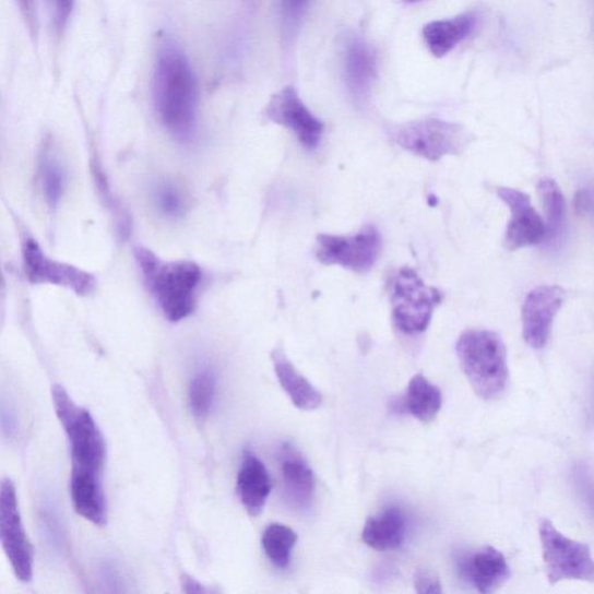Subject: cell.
Instances as JSON below:
<instances>
[{"label": "cell", "instance_id": "19", "mask_svg": "<svg viewBox=\"0 0 594 594\" xmlns=\"http://www.w3.org/2000/svg\"><path fill=\"white\" fill-rule=\"evenodd\" d=\"M344 70L346 83L357 98L368 95L378 74L377 55L365 41L351 39L345 48Z\"/></svg>", "mask_w": 594, "mask_h": 594}, {"label": "cell", "instance_id": "17", "mask_svg": "<svg viewBox=\"0 0 594 594\" xmlns=\"http://www.w3.org/2000/svg\"><path fill=\"white\" fill-rule=\"evenodd\" d=\"M406 534V514L397 507H389L367 519L363 540L379 551L394 550L404 544Z\"/></svg>", "mask_w": 594, "mask_h": 594}, {"label": "cell", "instance_id": "7", "mask_svg": "<svg viewBox=\"0 0 594 594\" xmlns=\"http://www.w3.org/2000/svg\"><path fill=\"white\" fill-rule=\"evenodd\" d=\"M544 562L551 585L566 580L594 582V563L587 545L571 540L549 520L540 525Z\"/></svg>", "mask_w": 594, "mask_h": 594}, {"label": "cell", "instance_id": "12", "mask_svg": "<svg viewBox=\"0 0 594 594\" xmlns=\"http://www.w3.org/2000/svg\"><path fill=\"white\" fill-rule=\"evenodd\" d=\"M456 569L464 582L483 594L496 592L511 578L506 556L491 546L461 551L456 556Z\"/></svg>", "mask_w": 594, "mask_h": 594}, {"label": "cell", "instance_id": "20", "mask_svg": "<svg viewBox=\"0 0 594 594\" xmlns=\"http://www.w3.org/2000/svg\"><path fill=\"white\" fill-rule=\"evenodd\" d=\"M275 375L293 404L300 411H316L323 396L290 363L283 348L272 352Z\"/></svg>", "mask_w": 594, "mask_h": 594}, {"label": "cell", "instance_id": "10", "mask_svg": "<svg viewBox=\"0 0 594 594\" xmlns=\"http://www.w3.org/2000/svg\"><path fill=\"white\" fill-rule=\"evenodd\" d=\"M23 256L25 273L33 284L62 286L81 296L90 295L96 288L95 276L76 266L56 262L33 239L26 241Z\"/></svg>", "mask_w": 594, "mask_h": 594}, {"label": "cell", "instance_id": "13", "mask_svg": "<svg viewBox=\"0 0 594 594\" xmlns=\"http://www.w3.org/2000/svg\"><path fill=\"white\" fill-rule=\"evenodd\" d=\"M497 194L511 212L506 237L508 249L515 251L544 243L547 235L546 223L534 210L531 198L510 188H499Z\"/></svg>", "mask_w": 594, "mask_h": 594}, {"label": "cell", "instance_id": "15", "mask_svg": "<svg viewBox=\"0 0 594 594\" xmlns=\"http://www.w3.org/2000/svg\"><path fill=\"white\" fill-rule=\"evenodd\" d=\"M71 499L74 510L92 524L104 526L107 522V503L100 473L73 467Z\"/></svg>", "mask_w": 594, "mask_h": 594}, {"label": "cell", "instance_id": "23", "mask_svg": "<svg viewBox=\"0 0 594 594\" xmlns=\"http://www.w3.org/2000/svg\"><path fill=\"white\" fill-rule=\"evenodd\" d=\"M537 191L540 194L547 218V235L544 243L555 246L565 231L566 225V199L559 185L553 179L544 178L537 183Z\"/></svg>", "mask_w": 594, "mask_h": 594}, {"label": "cell", "instance_id": "11", "mask_svg": "<svg viewBox=\"0 0 594 594\" xmlns=\"http://www.w3.org/2000/svg\"><path fill=\"white\" fill-rule=\"evenodd\" d=\"M265 116L272 122L292 130L307 148H314L321 142L324 123L311 114L293 86L275 93L265 108Z\"/></svg>", "mask_w": 594, "mask_h": 594}, {"label": "cell", "instance_id": "18", "mask_svg": "<svg viewBox=\"0 0 594 594\" xmlns=\"http://www.w3.org/2000/svg\"><path fill=\"white\" fill-rule=\"evenodd\" d=\"M281 466L285 490L293 503L300 508L309 507L316 490V478L308 462L292 444L286 443L281 453Z\"/></svg>", "mask_w": 594, "mask_h": 594}, {"label": "cell", "instance_id": "28", "mask_svg": "<svg viewBox=\"0 0 594 594\" xmlns=\"http://www.w3.org/2000/svg\"><path fill=\"white\" fill-rule=\"evenodd\" d=\"M159 209L170 216H179L183 211V200L174 186H164L158 193Z\"/></svg>", "mask_w": 594, "mask_h": 594}, {"label": "cell", "instance_id": "3", "mask_svg": "<svg viewBox=\"0 0 594 594\" xmlns=\"http://www.w3.org/2000/svg\"><path fill=\"white\" fill-rule=\"evenodd\" d=\"M456 353L463 373L479 399L491 401L506 392L508 351L496 332L464 331L456 343Z\"/></svg>", "mask_w": 594, "mask_h": 594}, {"label": "cell", "instance_id": "26", "mask_svg": "<svg viewBox=\"0 0 594 594\" xmlns=\"http://www.w3.org/2000/svg\"><path fill=\"white\" fill-rule=\"evenodd\" d=\"M43 182L46 199L51 207L58 206L64 191V174L61 166L55 162H46L43 171Z\"/></svg>", "mask_w": 594, "mask_h": 594}, {"label": "cell", "instance_id": "29", "mask_svg": "<svg viewBox=\"0 0 594 594\" xmlns=\"http://www.w3.org/2000/svg\"><path fill=\"white\" fill-rule=\"evenodd\" d=\"M415 589L418 593H442L438 574L429 569H419L415 573Z\"/></svg>", "mask_w": 594, "mask_h": 594}, {"label": "cell", "instance_id": "5", "mask_svg": "<svg viewBox=\"0 0 594 594\" xmlns=\"http://www.w3.org/2000/svg\"><path fill=\"white\" fill-rule=\"evenodd\" d=\"M393 139L404 151L431 162L462 154L473 140L463 126L435 118L404 123Z\"/></svg>", "mask_w": 594, "mask_h": 594}, {"label": "cell", "instance_id": "25", "mask_svg": "<svg viewBox=\"0 0 594 594\" xmlns=\"http://www.w3.org/2000/svg\"><path fill=\"white\" fill-rule=\"evenodd\" d=\"M216 394V378L210 370L200 371L189 390L190 406L197 418L209 416Z\"/></svg>", "mask_w": 594, "mask_h": 594}, {"label": "cell", "instance_id": "34", "mask_svg": "<svg viewBox=\"0 0 594 594\" xmlns=\"http://www.w3.org/2000/svg\"><path fill=\"white\" fill-rule=\"evenodd\" d=\"M403 2L406 3V4H415V3L420 2V0H403Z\"/></svg>", "mask_w": 594, "mask_h": 594}, {"label": "cell", "instance_id": "30", "mask_svg": "<svg viewBox=\"0 0 594 594\" xmlns=\"http://www.w3.org/2000/svg\"><path fill=\"white\" fill-rule=\"evenodd\" d=\"M19 11H21L27 28L32 36H36L39 31V14H37V0H15Z\"/></svg>", "mask_w": 594, "mask_h": 594}, {"label": "cell", "instance_id": "14", "mask_svg": "<svg viewBox=\"0 0 594 594\" xmlns=\"http://www.w3.org/2000/svg\"><path fill=\"white\" fill-rule=\"evenodd\" d=\"M566 300V292L559 286H540L533 289L523 307L525 342L535 349L546 346L555 316Z\"/></svg>", "mask_w": 594, "mask_h": 594}, {"label": "cell", "instance_id": "24", "mask_svg": "<svg viewBox=\"0 0 594 594\" xmlns=\"http://www.w3.org/2000/svg\"><path fill=\"white\" fill-rule=\"evenodd\" d=\"M297 543V534L282 524L270 525L262 538L263 548L271 562L278 569H286L292 559V551Z\"/></svg>", "mask_w": 594, "mask_h": 594}, {"label": "cell", "instance_id": "27", "mask_svg": "<svg viewBox=\"0 0 594 594\" xmlns=\"http://www.w3.org/2000/svg\"><path fill=\"white\" fill-rule=\"evenodd\" d=\"M281 3L284 25L292 32L300 26L311 0H281Z\"/></svg>", "mask_w": 594, "mask_h": 594}, {"label": "cell", "instance_id": "22", "mask_svg": "<svg viewBox=\"0 0 594 594\" xmlns=\"http://www.w3.org/2000/svg\"><path fill=\"white\" fill-rule=\"evenodd\" d=\"M405 411L423 423L432 421L442 406L440 389L423 375L415 376L408 382L403 397Z\"/></svg>", "mask_w": 594, "mask_h": 594}, {"label": "cell", "instance_id": "9", "mask_svg": "<svg viewBox=\"0 0 594 594\" xmlns=\"http://www.w3.org/2000/svg\"><path fill=\"white\" fill-rule=\"evenodd\" d=\"M0 545L16 579L29 582L33 578V547L19 510L15 487L9 478L0 482Z\"/></svg>", "mask_w": 594, "mask_h": 594}, {"label": "cell", "instance_id": "2", "mask_svg": "<svg viewBox=\"0 0 594 594\" xmlns=\"http://www.w3.org/2000/svg\"><path fill=\"white\" fill-rule=\"evenodd\" d=\"M135 257L145 285L155 296L165 318L171 322L189 318L195 309L200 268L186 260L163 262L154 252L144 248H138Z\"/></svg>", "mask_w": 594, "mask_h": 594}, {"label": "cell", "instance_id": "16", "mask_svg": "<svg viewBox=\"0 0 594 594\" xmlns=\"http://www.w3.org/2000/svg\"><path fill=\"white\" fill-rule=\"evenodd\" d=\"M237 491L248 513L258 516L263 512L272 491V479L265 464L247 452L237 477Z\"/></svg>", "mask_w": 594, "mask_h": 594}, {"label": "cell", "instance_id": "4", "mask_svg": "<svg viewBox=\"0 0 594 594\" xmlns=\"http://www.w3.org/2000/svg\"><path fill=\"white\" fill-rule=\"evenodd\" d=\"M52 401L69 439L73 467L100 473L106 460V443L95 419L74 403L61 385L52 388Z\"/></svg>", "mask_w": 594, "mask_h": 594}, {"label": "cell", "instance_id": "33", "mask_svg": "<svg viewBox=\"0 0 594 594\" xmlns=\"http://www.w3.org/2000/svg\"><path fill=\"white\" fill-rule=\"evenodd\" d=\"M591 194L587 192H581L579 193L578 199H575L574 206L579 212L584 213L586 211H591Z\"/></svg>", "mask_w": 594, "mask_h": 594}, {"label": "cell", "instance_id": "1", "mask_svg": "<svg viewBox=\"0 0 594 594\" xmlns=\"http://www.w3.org/2000/svg\"><path fill=\"white\" fill-rule=\"evenodd\" d=\"M154 98L164 126L181 139L194 132L199 88L192 66L174 44L165 45L154 73Z\"/></svg>", "mask_w": 594, "mask_h": 594}, {"label": "cell", "instance_id": "6", "mask_svg": "<svg viewBox=\"0 0 594 594\" xmlns=\"http://www.w3.org/2000/svg\"><path fill=\"white\" fill-rule=\"evenodd\" d=\"M390 300L395 326L405 334H418L429 328L442 293L426 285L413 269L404 268L394 277Z\"/></svg>", "mask_w": 594, "mask_h": 594}, {"label": "cell", "instance_id": "31", "mask_svg": "<svg viewBox=\"0 0 594 594\" xmlns=\"http://www.w3.org/2000/svg\"><path fill=\"white\" fill-rule=\"evenodd\" d=\"M0 427L8 437L14 436L17 429L16 416L12 407L3 401H0Z\"/></svg>", "mask_w": 594, "mask_h": 594}, {"label": "cell", "instance_id": "32", "mask_svg": "<svg viewBox=\"0 0 594 594\" xmlns=\"http://www.w3.org/2000/svg\"><path fill=\"white\" fill-rule=\"evenodd\" d=\"M74 2L76 0H52L55 11V22L59 27H63L72 14Z\"/></svg>", "mask_w": 594, "mask_h": 594}, {"label": "cell", "instance_id": "8", "mask_svg": "<svg viewBox=\"0 0 594 594\" xmlns=\"http://www.w3.org/2000/svg\"><path fill=\"white\" fill-rule=\"evenodd\" d=\"M381 247L379 230L367 226L352 236L320 235L316 257L324 265H338L365 274L378 262Z\"/></svg>", "mask_w": 594, "mask_h": 594}, {"label": "cell", "instance_id": "21", "mask_svg": "<svg viewBox=\"0 0 594 594\" xmlns=\"http://www.w3.org/2000/svg\"><path fill=\"white\" fill-rule=\"evenodd\" d=\"M476 25V17L472 13H463L451 19H441L426 24L423 37L427 48L435 58H443L460 43L472 34Z\"/></svg>", "mask_w": 594, "mask_h": 594}]
</instances>
